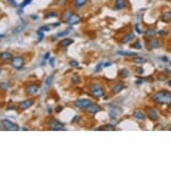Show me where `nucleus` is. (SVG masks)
Returning <instances> with one entry per match:
<instances>
[{
  "label": "nucleus",
  "instance_id": "1",
  "mask_svg": "<svg viewBox=\"0 0 171 172\" xmlns=\"http://www.w3.org/2000/svg\"><path fill=\"white\" fill-rule=\"evenodd\" d=\"M151 99L159 106H170L171 104V93L166 90H161L157 93L152 94Z\"/></svg>",
  "mask_w": 171,
  "mask_h": 172
},
{
  "label": "nucleus",
  "instance_id": "2",
  "mask_svg": "<svg viewBox=\"0 0 171 172\" xmlns=\"http://www.w3.org/2000/svg\"><path fill=\"white\" fill-rule=\"evenodd\" d=\"M89 93H90V95L94 96L95 98H101V97L104 96L105 91L101 84H99V83H92V84L89 86Z\"/></svg>",
  "mask_w": 171,
  "mask_h": 172
},
{
  "label": "nucleus",
  "instance_id": "3",
  "mask_svg": "<svg viewBox=\"0 0 171 172\" xmlns=\"http://www.w3.org/2000/svg\"><path fill=\"white\" fill-rule=\"evenodd\" d=\"M11 66L13 67L14 69H21L25 66V59L24 56L18 55V56H13L11 59Z\"/></svg>",
  "mask_w": 171,
  "mask_h": 172
},
{
  "label": "nucleus",
  "instance_id": "4",
  "mask_svg": "<svg viewBox=\"0 0 171 172\" xmlns=\"http://www.w3.org/2000/svg\"><path fill=\"white\" fill-rule=\"evenodd\" d=\"M48 129L51 130H65V123H62L59 119H51L48 122Z\"/></svg>",
  "mask_w": 171,
  "mask_h": 172
},
{
  "label": "nucleus",
  "instance_id": "5",
  "mask_svg": "<svg viewBox=\"0 0 171 172\" xmlns=\"http://www.w3.org/2000/svg\"><path fill=\"white\" fill-rule=\"evenodd\" d=\"M1 125L4 126L5 130H8V131H18L20 129L18 124H15V123L8 121V119H2L1 121Z\"/></svg>",
  "mask_w": 171,
  "mask_h": 172
},
{
  "label": "nucleus",
  "instance_id": "6",
  "mask_svg": "<svg viewBox=\"0 0 171 172\" xmlns=\"http://www.w3.org/2000/svg\"><path fill=\"white\" fill-rule=\"evenodd\" d=\"M92 103H93L92 99H89V98H81V99L75 101L74 106H76V108H79V109H83V110H85L86 108H87L88 106H90Z\"/></svg>",
  "mask_w": 171,
  "mask_h": 172
},
{
  "label": "nucleus",
  "instance_id": "7",
  "mask_svg": "<svg viewBox=\"0 0 171 172\" xmlns=\"http://www.w3.org/2000/svg\"><path fill=\"white\" fill-rule=\"evenodd\" d=\"M146 116L151 121H154V122H157L158 119H159V115H158L157 110L155 108H148L146 109Z\"/></svg>",
  "mask_w": 171,
  "mask_h": 172
},
{
  "label": "nucleus",
  "instance_id": "8",
  "mask_svg": "<svg viewBox=\"0 0 171 172\" xmlns=\"http://www.w3.org/2000/svg\"><path fill=\"white\" fill-rule=\"evenodd\" d=\"M39 89H40V87L38 84H35V83L28 84L26 87V94L27 95H31V96H34V95H36V94L39 93Z\"/></svg>",
  "mask_w": 171,
  "mask_h": 172
},
{
  "label": "nucleus",
  "instance_id": "9",
  "mask_svg": "<svg viewBox=\"0 0 171 172\" xmlns=\"http://www.w3.org/2000/svg\"><path fill=\"white\" fill-rule=\"evenodd\" d=\"M86 111L88 114H92V115H95V114H97L99 111H101V106L97 104V103H94L93 102L90 106H88L87 108L85 109Z\"/></svg>",
  "mask_w": 171,
  "mask_h": 172
},
{
  "label": "nucleus",
  "instance_id": "10",
  "mask_svg": "<svg viewBox=\"0 0 171 172\" xmlns=\"http://www.w3.org/2000/svg\"><path fill=\"white\" fill-rule=\"evenodd\" d=\"M33 99L32 98H29V99H25V101H22V102H20V104H19V110H26V109H28L29 106H33Z\"/></svg>",
  "mask_w": 171,
  "mask_h": 172
},
{
  "label": "nucleus",
  "instance_id": "11",
  "mask_svg": "<svg viewBox=\"0 0 171 172\" xmlns=\"http://www.w3.org/2000/svg\"><path fill=\"white\" fill-rule=\"evenodd\" d=\"M124 89V84H123V82H116V83H114V86L111 88V91L112 94H119L121 93L122 90Z\"/></svg>",
  "mask_w": 171,
  "mask_h": 172
},
{
  "label": "nucleus",
  "instance_id": "12",
  "mask_svg": "<svg viewBox=\"0 0 171 172\" xmlns=\"http://www.w3.org/2000/svg\"><path fill=\"white\" fill-rule=\"evenodd\" d=\"M125 6H127V0H115L114 9H116V11H121V9H124Z\"/></svg>",
  "mask_w": 171,
  "mask_h": 172
},
{
  "label": "nucleus",
  "instance_id": "13",
  "mask_svg": "<svg viewBox=\"0 0 171 172\" xmlns=\"http://www.w3.org/2000/svg\"><path fill=\"white\" fill-rule=\"evenodd\" d=\"M66 22L68 24V25H70V26H72V25H76V24H79L80 22V16L77 15V14L72 13L70 15H69V18H68V20H67Z\"/></svg>",
  "mask_w": 171,
  "mask_h": 172
},
{
  "label": "nucleus",
  "instance_id": "14",
  "mask_svg": "<svg viewBox=\"0 0 171 172\" xmlns=\"http://www.w3.org/2000/svg\"><path fill=\"white\" fill-rule=\"evenodd\" d=\"M132 117L135 119H137V121H144L146 118V115H145L142 110H135L134 113H132Z\"/></svg>",
  "mask_w": 171,
  "mask_h": 172
},
{
  "label": "nucleus",
  "instance_id": "15",
  "mask_svg": "<svg viewBox=\"0 0 171 172\" xmlns=\"http://www.w3.org/2000/svg\"><path fill=\"white\" fill-rule=\"evenodd\" d=\"M73 42V39H69V38H65V39H62L61 41L59 42V46L61 47V48H66V47H68V46H70Z\"/></svg>",
  "mask_w": 171,
  "mask_h": 172
},
{
  "label": "nucleus",
  "instance_id": "16",
  "mask_svg": "<svg viewBox=\"0 0 171 172\" xmlns=\"http://www.w3.org/2000/svg\"><path fill=\"white\" fill-rule=\"evenodd\" d=\"M159 46H161L159 41H158V40H155L154 38L148 42V47H149V49H157V48H159Z\"/></svg>",
  "mask_w": 171,
  "mask_h": 172
},
{
  "label": "nucleus",
  "instance_id": "17",
  "mask_svg": "<svg viewBox=\"0 0 171 172\" xmlns=\"http://www.w3.org/2000/svg\"><path fill=\"white\" fill-rule=\"evenodd\" d=\"M134 39H135V34L128 33V34H125V35H123V38L121 39V42H122V43H128V42L132 41Z\"/></svg>",
  "mask_w": 171,
  "mask_h": 172
},
{
  "label": "nucleus",
  "instance_id": "18",
  "mask_svg": "<svg viewBox=\"0 0 171 172\" xmlns=\"http://www.w3.org/2000/svg\"><path fill=\"white\" fill-rule=\"evenodd\" d=\"M132 62H134L135 65H143V63L146 62V59L143 57V56H138V55H136V56L132 57Z\"/></svg>",
  "mask_w": 171,
  "mask_h": 172
},
{
  "label": "nucleus",
  "instance_id": "19",
  "mask_svg": "<svg viewBox=\"0 0 171 172\" xmlns=\"http://www.w3.org/2000/svg\"><path fill=\"white\" fill-rule=\"evenodd\" d=\"M13 57V55L9 52H1L0 53V61H8Z\"/></svg>",
  "mask_w": 171,
  "mask_h": 172
},
{
  "label": "nucleus",
  "instance_id": "20",
  "mask_svg": "<svg viewBox=\"0 0 171 172\" xmlns=\"http://www.w3.org/2000/svg\"><path fill=\"white\" fill-rule=\"evenodd\" d=\"M86 4H87V0H74V8L75 9H81Z\"/></svg>",
  "mask_w": 171,
  "mask_h": 172
},
{
  "label": "nucleus",
  "instance_id": "21",
  "mask_svg": "<svg viewBox=\"0 0 171 172\" xmlns=\"http://www.w3.org/2000/svg\"><path fill=\"white\" fill-rule=\"evenodd\" d=\"M161 20L164 21V22H170L171 21V12L170 11H166L164 13H162L161 15Z\"/></svg>",
  "mask_w": 171,
  "mask_h": 172
},
{
  "label": "nucleus",
  "instance_id": "22",
  "mask_svg": "<svg viewBox=\"0 0 171 172\" xmlns=\"http://www.w3.org/2000/svg\"><path fill=\"white\" fill-rule=\"evenodd\" d=\"M155 35H156V29H154V28H148L145 31V36L149 39H152Z\"/></svg>",
  "mask_w": 171,
  "mask_h": 172
},
{
  "label": "nucleus",
  "instance_id": "23",
  "mask_svg": "<svg viewBox=\"0 0 171 172\" xmlns=\"http://www.w3.org/2000/svg\"><path fill=\"white\" fill-rule=\"evenodd\" d=\"M117 55H120V56H136L137 54L134 53V52H125V50H119L117 52Z\"/></svg>",
  "mask_w": 171,
  "mask_h": 172
},
{
  "label": "nucleus",
  "instance_id": "24",
  "mask_svg": "<svg viewBox=\"0 0 171 172\" xmlns=\"http://www.w3.org/2000/svg\"><path fill=\"white\" fill-rule=\"evenodd\" d=\"M115 128H116V126L114 125V124L109 123V124H105V125L101 126V128H100V130H115Z\"/></svg>",
  "mask_w": 171,
  "mask_h": 172
},
{
  "label": "nucleus",
  "instance_id": "25",
  "mask_svg": "<svg viewBox=\"0 0 171 172\" xmlns=\"http://www.w3.org/2000/svg\"><path fill=\"white\" fill-rule=\"evenodd\" d=\"M72 31V27H69L68 29H66V31H62V32H60V33H58L55 36L56 38H60V36H66V35H68V33Z\"/></svg>",
  "mask_w": 171,
  "mask_h": 172
},
{
  "label": "nucleus",
  "instance_id": "26",
  "mask_svg": "<svg viewBox=\"0 0 171 172\" xmlns=\"http://www.w3.org/2000/svg\"><path fill=\"white\" fill-rule=\"evenodd\" d=\"M70 14H72V13H70L69 11L65 9V11H63V13H62V15H61V18H62V20L66 22L67 20H68V18H69V15H70Z\"/></svg>",
  "mask_w": 171,
  "mask_h": 172
},
{
  "label": "nucleus",
  "instance_id": "27",
  "mask_svg": "<svg viewBox=\"0 0 171 172\" xmlns=\"http://www.w3.org/2000/svg\"><path fill=\"white\" fill-rule=\"evenodd\" d=\"M131 48H134V49H142V43L139 41H136L135 43L131 45Z\"/></svg>",
  "mask_w": 171,
  "mask_h": 172
},
{
  "label": "nucleus",
  "instance_id": "28",
  "mask_svg": "<svg viewBox=\"0 0 171 172\" xmlns=\"http://www.w3.org/2000/svg\"><path fill=\"white\" fill-rule=\"evenodd\" d=\"M58 16V13L56 12H48V13L45 15V18L48 19V18H56Z\"/></svg>",
  "mask_w": 171,
  "mask_h": 172
},
{
  "label": "nucleus",
  "instance_id": "29",
  "mask_svg": "<svg viewBox=\"0 0 171 172\" xmlns=\"http://www.w3.org/2000/svg\"><path fill=\"white\" fill-rule=\"evenodd\" d=\"M32 1H33V0H24V1L21 2V6H20V8H24V7L28 6V5H29Z\"/></svg>",
  "mask_w": 171,
  "mask_h": 172
},
{
  "label": "nucleus",
  "instance_id": "30",
  "mask_svg": "<svg viewBox=\"0 0 171 172\" xmlns=\"http://www.w3.org/2000/svg\"><path fill=\"white\" fill-rule=\"evenodd\" d=\"M52 81H53V75H51L49 77H47V80L45 81V84H46V87L51 86L52 84Z\"/></svg>",
  "mask_w": 171,
  "mask_h": 172
},
{
  "label": "nucleus",
  "instance_id": "31",
  "mask_svg": "<svg viewBox=\"0 0 171 172\" xmlns=\"http://www.w3.org/2000/svg\"><path fill=\"white\" fill-rule=\"evenodd\" d=\"M79 81H80V79H79V76H77V75H73V77H72V83H73V84L79 83Z\"/></svg>",
  "mask_w": 171,
  "mask_h": 172
},
{
  "label": "nucleus",
  "instance_id": "32",
  "mask_svg": "<svg viewBox=\"0 0 171 172\" xmlns=\"http://www.w3.org/2000/svg\"><path fill=\"white\" fill-rule=\"evenodd\" d=\"M43 39V32H41V31H38V41L41 42Z\"/></svg>",
  "mask_w": 171,
  "mask_h": 172
},
{
  "label": "nucleus",
  "instance_id": "33",
  "mask_svg": "<svg viewBox=\"0 0 171 172\" xmlns=\"http://www.w3.org/2000/svg\"><path fill=\"white\" fill-rule=\"evenodd\" d=\"M121 75H122L123 77H128V76H129V70H128V69H123V70L121 72Z\"/></svg>",
  "mask_w": 171,
  "mask_h": 172
},
{
  "label": "nucleus",
  "instance_id": "34",
  "mask_svg": "<svg viewBox=\"0 0 171 172\" xmlns=\"http://www.w3.org/2000/svg\"><path fill=\"white\" fill-rule=\"evenodd\" d=\"M69 65L75 68V67H79V62H77V61H75V60H72V61L69 62Z\"/></svg>",
  "mask_w": 171,
  "mask_h": 172
},
{
  "label": "nucleus",
  "instance_id": "35",
  "mask_svg": "<svg viewBox=\"0 0 171 172\" xmlns=\"http://www.w3.org/2000/svg\"><path fill=\"white\" fill-rule=\"evenodd\" d=\"M136 73H137L138 75H143V73H144V70H143V68H141V67H138L137 69H136Z\"/></svg>",
  "mask_w": 171,
  "mask_h": 172
},
{
  "label": "nucleus",
  "instance_id": "36",
  "mask_svg": "<svg viewBox=\"0 0 171 172\" xmlns=\"http://www.w3.org/2000/svg\"><path fill=\"white\" fill-rule=\"evenodd\" d=\"M39 31H41V32H47V31H49V27L48 26H42L39 28Z\"/></svg>",
  "mask_w": 171,
  "mask_h": 172
},
{
  "label": "nucleus",
  "instance_id": "37",
  "mask_svg": "<svg viewBox=\"0 0 171 172\" xmlns=\"http://www.w3.org/2000/svg\"><path fill=\"white\" fill-rule=\"evenodd\" d=\"M0 88H1L2 90H6L7 88H8V83H7V82H4V83H2V86H0Z\"/></svg>",
  "mask_w": 171,
  "mask_h": 172
},
{
  "label": "nucleus",
  "instance_id": "38",
  "mask_svg": "<svg viewBox=\"0 0 171 172\" xmlns=\"http://www.w3.org/2000/svg\"><path fill=\"white\" fill-rule=\"evenodd\" d=\"M135 31H136L138 34H142V29L139 28V26H138V25H135Z\"/></svg>",
  "mask_w": 171,
  "mask_h": 172
},
{
  "label": "nucleus",
  "instance_id": "39",
  "mask_svg": "<svg viewBox=\"0 0 171 172\" xmlns=\"http://www.w3.org/2000/svg\"><path fill=\"white\" fill-rule=\"evenodd\" d=\"M109 115H110L111 118H115V117H116V113H114V110H110V111H109Z\"/></svg>",
  "mask_w": 171,
  "mask_h": 172
},
{
  "label": "nucleus",
  "instance_id": "40",
  "mask_svg": "<svg viewBox=\"0 0 171 172\" xmlns=\"http://www.w3.org/2000/svg\"><path fill=\"white\" fill-rule=\"evenodd\" d=\"M8 2H9V4H11V5H12V6H17V2H15V0H8Z\"/></svg>",
  "mask_w": 171,
  "mask_h": 172
},
{
  "label": "nucleus",
  "instance_id": "41",
  "mask_svg": "<svg viewBox=\"0 0 171 172\" xmlns=\"http://www.w3.org/2000/svg\"><path fill=\"white\" fill-rule=\"evenodd\" d=\"M158 34H159L161 36H164V35H166V32H165V31H159Z\"/></svg>",
  "mask_w": 171,
  "mask_h": 172
},
{
  "label": "nucleus",
  "instance_id": "42",
  "mask_svg": "<svg viewBox=\"0 0 171 172\" xmlns=\"http://www.w3.org/2000/svg\"><path fill=\"white\" fill-rule=\"evenodd\" d=\"M31 19H32V20H36V19H38V15H36V14H32V15H31Z\"/></svg>",
  "mask_w": 171,
  "mask_h": 172
},
{
  "label": "nucleus",
  "instance_id": "43",
  "mask_svg": "<svg viewBox=\"0 0 171 172\" xmlns=\"http://www.w3.org/2000/svg\"><path fill=\"white\" fill-rule=\"evenodd\" d=\"M52 26H53V27H59V26H60V22H54Z\"/></svg>",
  "mask_w": 171,
  "mask_h": 172
},
{
  "label": "nucleus",
  "instance_id": "44",
  "mask_svg": "<svg viewBox=\"0 0 171 172\" xmlns=\"http://www.w3.org/2000/svg\"><path fill=\"white\" fill-rule=\"evenodd\" d=\"M49 63H51V66H52V67H54V59L49 60Z\"/></svg>",
  "mask_w": 171,
  "mask_h": 172
},
{
  "label": "nucleus",
  "instance_id": "45",
  "mask_svg": "<svg viewBox=\"0 0 171 172\" xmlns=\"http://www.w3.org/2000/svg\"><path fill=\"white\" fill-rule=\"evenodd\" d=\"M49 55H51V54H49V53H46V54H45V60L49 59Z\"/></svg>",
  "mask_w": 171,
  "mask_h": 172
},
{
  "label": "nucleus",
  "instance_id": "46",
  "mask_svg": "<svg viewBox=\"0 0 171 172\" xmlns=\"http://www.w3.org/2000/svg\"><path fill=\"white\" fill-rule=\"evenodd\" d=\"M77 119H80V116H76V117H74L73 122H77Z\"/></svg>",
  "mask_w": 171,
  "mask_h": 172
},
{
  "label": "nucleus",
  "instance_id": "47",
  "mask_svg": "<svg viewBox=\"0 0 171 172\" xmlns=\"http://www.w3.org/2000/svg\"><path fill=\"white\" fill-rule=\"evenodd\" d=\"M136 83H137V84H141V83H143V81H141V80H137V81H136Z\"/></svg>",
  "mask_w": 171,
  "mask_h": 172
},
{
  "label": "nucleus",
  "instance_id": "48",
  "mask_svg": "<svg viewBox=\"0 0 171 172\" xmlns=\"http://www.w3.org/2000/svg\"><path fill=\"white\" fill-rule=\"evenodd\" d=\"M61 109H62L61 106H59V108H56V113H60V110H61Z\"/></svg>",
  "mask_w": 171,
  "mask_h": 172
},
{
  "label": "nucleus",
  "instance_id": "49",
  "mask_svg": "<svg viewBox=\"0 0 171 172\" xmlns=\"http://www.w3.org/2000/svg\"><path fill=\"white\" fill-rule=\"evenodd\" d=\"M4 38H5V34H0V40L4 39Z\"/></svg>",
  "mask_w": 171,
  "mask_h": 172
},
{
  "label": "nucleus",
  "instance_id": "50",
  "mask_svg": "<svg viewBox=\"0 0 171 172\" xmlns=\"http://www.w3.org/2000/svg\"><path fill=\"white\" fill-rule=\"evenodd\" d=\"M168 84H169V86L171 87V81H168Z\"/></svg>",
  "mask_w": 171,
  "mask_h": 172
},
{
  "label": "nucleus",
  "instance_id": "51",
  "mask_svg": "<svg viewBox=\"0 0 171 172\" xmlns=\"http://www.w3.org/2000/svg\"><path fill=\"white\" fill-rule=\"evenodd\" d=\"M0 74H1V68H0Z\"/></svg>",
  "mask_w": 171,
  "mask_h": 172
},
{
  "label": "nucleus",
  "instance_id": "52",
  "mask_svg": "<svg viewBox=\"0 0 171 172\" xmlns=\"http://www.w3.org/2000/svg\"><path fill=\"white\" fill-rule=\"evenodd\" d=\"M170 66H171V62H170Z\"/></svg>",
  "mask_w": 171,
  "mask_h": 172
}]
</instances>
